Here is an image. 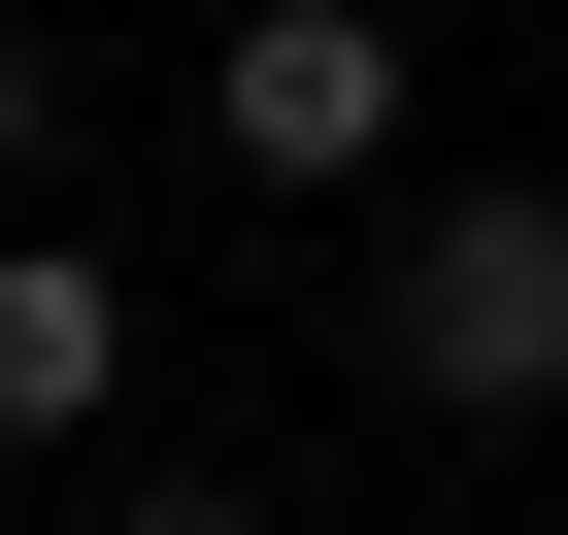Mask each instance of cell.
<instances>
[{
	"label": "cell",
	"instance_id": "6da1fadb",
	"mask_svg": "<svg viewBox=\"0 0 568 535\" xmlns=\"http://www.w3.org/2000/svg\"><path fill=\"white\" fill-rule=\"evenodd\" d=\"M368 369H402L435 435H535V402H568V168H435V201L368 234Z\"/></svg>",
	"mask_w": 568,
	"mask_h": 535
},
{
	"label": "cell",
	"instance_id": "7a4b0ae2",
	"mask_svg": "<svg viewBox=\"0 0 568 535\" xmlns=\"http://www.w3.org/2000/svg\"><path fill=\"white\" fill-rule=\"evenodd\" d=\"M201 134H234L267 201H402V134H435V0H234V34H201Z\"/></svg>",
	"mask_w": 568,
	"mask_h": 535
},
{
	"label": "cell",
	"instance_id": "3957f363",
	"mask_svg": "<svg viewBox=\"0 0 568 535\" xmlns=\"http://www.w3.org/2000/svg\"><path fill=\"white\" fill-rule=\"evenodd\" d=\"M134 402V268L101 234H0V435H101Z\"/></svg>",
	"mask_w": 568,
	"mask_h": 535
},
{
	"label": "cell",
	"instance_id": "277c9868",
	"mask_svg": "<svg viewBox=\"0 0 568 535\" xmlns=\"http://www.w3.org/2000/svg\"><path fill=\"white\" fill-rule=\"evenodd\" d=\"M34 134H68V34H34V0H0V201H34Z\"/></svg>",
	"mask_w": 568,
	"mask_h": 535
},
{
	"label": "cell",
	"instance_id": "5b68a950",
	"mask_svg": "<svg viewBox=\"0 0 568 535\" xmlns=\"http://www.w3.org/2000/svg\"><path fill=\"white\" fill-rule=\"evenodd\" d=\"M101 535H267V502H201V468H134V502H101Z\"/></svg>",
	"mask_w": 568,
	"mask_h": 535
}]
</instances>
